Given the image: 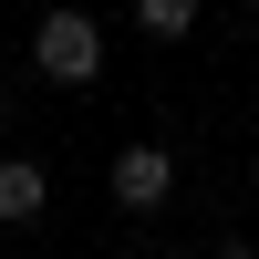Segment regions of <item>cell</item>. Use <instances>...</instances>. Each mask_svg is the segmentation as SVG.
Masks as SVG:
<instances>
[{"label":"cell","instance_id":"1","mask_svg":"<svg viewBox=\"0 0 259 259\" xmlns=\"http://www.w3.org/2000/svg\"><path fill=\"white\" fill-rule=\"evenodd\" d=\"M31 62H41L52 83H94V73H104V21H94V11H41Z\"/></svg>","mask_w":259,"mask_h":259},{"label":"cell","instance_id":"2","mask_svg":"<svg viewBox=\"0 0 259 259\" xmlns=\"http://www.w3.org/2000/svg\"><path fill=\"white\" fill-rule=\"evenodd\" d=\"M177 197V156L166 145H124L114 156V207H166Z\"/></svg>","mask_w":259,"mask_h":259},{"label":"cell","instance_id":"3","mask_svg":"<svg viewBox=\"0 0 259 259\" xmlns=\"http://www.w3.org/2000/svg\"><path fill=\"white\" fill-rule=\"evenodd\" d=\"M41 207H52V177H41L31 156H11V166H0V228H31Z\"/></svg>","mask_w":259,"mask_h":259},{"label":"cell","instance_id":"4","mask_svg":"<svg viewBox=\"0 0 259 259\" xmlns=\"http://www.w3.org/2000/svg\"><path fill=\"white\" fill-rule=\"evenodd\" d=\"M135 31L145 41H187L197 31V0H135Z\"/></svg>","mask_w":259,"mask_h":259},{"label":"cell","instance_id":"5","mask_svg":"<svg viewBox=\"0 0 259 259\" xmlns=\"http://www.w3.org/2000/svg\"><path fill=\"white\" fill-rule=\"evenodd\" d=\"M218 259H249V239H228V249H218Z\"/></svg>","mask_w":259,"mask_h":259},{"label":"cell","instance_id":"6","mask_svg":"<svg viewBox=\"0 0 259 259\" xmlns=\"http://www.w3.org/2000/svg\"><path fill=\"white\" fill-rule=\"evenodd\" d=\"M0 124H11V83H0Z\"/></svg>","mask_w":259,"mask_h":259}]
</instances>
